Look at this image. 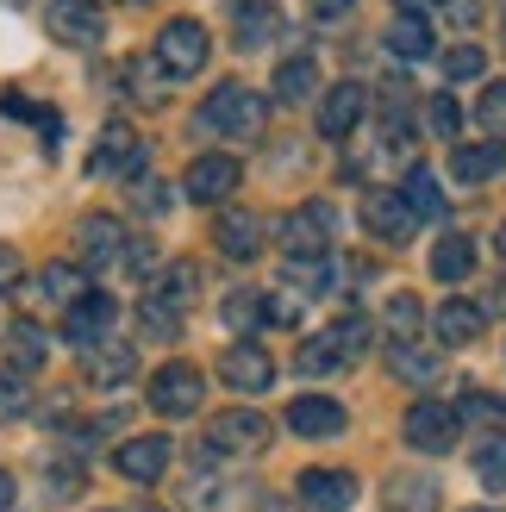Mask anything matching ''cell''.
Listing matches in <instances>:
<instances>
[{
	"label": "cell",
	"mask_w": 506,
	"mask_h": 512,
	"mask_svg": "<svg viewBox=\"0 0 506 512\" xmlns=\"http://www.w3.org/2000/svg\"><path fill=\"white\" fill-rule=\"evenodd\" d=\"M250 506H257V488L225 469H194L182 488V512H250Z\"/></svg>",
	"instance_id": "cell-5"
},
{
	"label": "cell",
	"mask_w": 506,
	"mask_h": 512,
	"mask_svg": "<svg viewBox=\"0 0 506 512\" xmlns=\"http://www.w3.org/2000/svg\"><path fill=\"white\" fill-rule=\"evenodd\" d=\"M213 244L232 256V263H250V256H263V219L244 213V207H219V219H213Z\"/></svg>",
	"instance_id": "cell-15"
},
{
	"label": "cell",
	"mask_w": 506,
	"mask_h": 512,
	"mask_svg": "<svg viewBox=\"0 0 506 512\" xmlns=\"http://www.w3.org/2000/svg\"><path fill=\"white\" fill-rule=\"evenodd\" d=\"M482 313H506V281H494V288H488V306H482Z\"/></svg>",
	"instance_id": "cell-52"
},
{
	"label": "cell",
	"mask_w": 506,
	"mask_h": 512,
	"mask_svg": "<svg viewBox=\"0 0 506 512\" xmlns=\"http://www.w3.org/2000/svg\"><path fill=\"white\" fill-rule=\"evenodd\" d=\"M138 512H163V506H138Z\"/></svg>",
	"instance_id": "cell-57"
},
{
	"label": "cell",
	"mask_w": 506,
	"mask_h": 512,
	"mask_svg": "<svg viewBox=\"0 0 506 512\" xmlns=\"http://www.w3.org/2000/svg\"><path fill=\"white\" fill-rule=\"evenodd\" d=\"M350 7H357V0H313V13H319V19H344Z\"/></svg>",
	"instance_id": "cell-49"
},
{
	"label": "cell",
	"mask_w": 506,
	"mask_h": 512,
	"mask_svg": "<svg viewBox=\"0 0 506 512\" xmlns=\"http://www.w3.org/2000/svg\"><path fill=\"white\" fill-rule=\"evenodd\" d=\"M150 57L169 69V82H188V75L207 69L213 38H207V25H200V19H163V32H157V44H150Z\"/></svg>",
	"instance_id": "cell-2"
},
{
	"label": "cell",
	"mask_w": 506,
	"mask_h": 512,
	"mask_svg": "<svg viewBox=\"0 0 506 512\" xmlns=\"http://www.w3.org/2000/svg\"><path fill=\"white\" fill-rule=\"evenodd\" d=\"M7 356H13V369H19V375H32V369H44V356H50V338H44V325H32V319H19V325L7 331Z\"/></svg>",
	"instance_id": "cell-30"
},
{
	"label": "cell",
	"mask_w": 506,
	"mask_h": 512,
	"mask_svg": "<svg viewBox=\"0 0 506 512\" xmlns=\"http://www.w3.org/2000/svg\"><path fill=\"white\" fill-rule=\"evenodd\" d=\"M113 313H119V300L113 294H82V300H69L63 306V338L75 344V350H88V344H100L113 331Z\"/></svg>",
	"instance_id": "cell-10"
},
{
	"label": "cell",
	"mask_w": 506,
	"mask_h": 512,
	"mask_svg": "<svg viewBox=\"0 0 506 512\" xmlns=\"http://www.w3.org/2000/svg\"><path fill=\"white\" fill-rule=\"evenodd\" d=\"M32 413V394H25V381L19 375H0V425H13Z\"/></svg>",
	"instance_id": "cell-43"
},
{
	"label": "cell",
	"mask_w": 506,
	"mask_h": 512,
	"mask_svg": "<svg viewBox=\"0 0 506 512\" xmlns=\"http://www.w3.org/2000/svg\"><path fill=\"white\" fill-rule=\"evenodd\" d=\"M0 7H25V0H0Z\"/></svg>",
	"instance_id": "cell-56"
},
{
	"label": "cell",
	"mask_w": 506,
	"mask_h": 512,
	"mask_svg": "<svg viewBox=\"0 0 506 512\" xmlns=\"http://www.w3.org/2000/svg\"><path fill=\"white\" fill-rule=\"evenodd\" d=\"M388 500L400 512H438V481L432 475H388Z\"/></svg>",
	"instance_id": "cell-32"
},
{
	"label": "cell",
	"mask_w": 506,
	"mask_h": 512,
	"mask_svg": "<svg viewBox=\"0 0 506 512\" xmlns=\"http://www.w3.org/2000/svg\"><path fill=\"white\" fill-rule=\"evenodd\" d=\"M425 125H432L438 138H457V125H463L457 100H450V94H432V107H425Z\"/></svg>",
	"instance_id": "cell-44"
},
{
	"label": "cell",
	"mask_w": 506,
	"mask_h": 512,
	"mask_svg": "<svg viewBox=\"0 0 506 512\" xmlns=\"http://www.w3.org/2000/svg\"><path fill=\"white\" fill-rule=\"evenodd\" d=\"M225 13H232V38H238V50H263L275 32H282V13H275V0H225Z\"/></svg>",
	"instance_id": "cell-16"
},
{
	"label": "cell",
	"mask_w": 506,
	"mask_h": 512,
	"mask_svg": "<svg viewBox=\"0 0 506 512\" xmlns=\"http://www.w3.org/2000/svg\"><path fill=\"white\" fill-rule=\"evenodd\" d=\"M138 213H144V219L169 213V182H138Z\"/></svg>",
	"instance_id": "cell-46"
},
{
	"label": "cell",
	"mask_w": 506,
	"mask_h": 512,
	"mask_svg": "<svg viewBox=\"0 0 506 512\" xmlns=\"http://www.w3.org/2000/svg\"><path fill=\"white\" fill-rule=\"evenodd\" d=\"M300 500H307L313 512H350V500H357V475H344V469H307V475H300Z\"/></svg>",
	"instance_id": "cell-18"
},
{
	"label": "cell",
	"mask_w": 506,
	"mask_h": 512,
	"mask_svg": "<svg viewBox=\"0 0 506 512\" xmlns=\"http://www.w3.org/2000/svg\"><path fill=\"white\" fill-rule=\"evenodd\" d=\"M419 325H425L419 294H394L388 300V331H394V338H419Z\"/></svg>",
	"instance_id": "cell-38"
},
{
	"label": "cell",
	"mask_w": 506,
	"mask_h": 512,
	"mask_svg": "<svg viewBox=\"0 0 506 512\" xmlns=\"http://www.w3.org/2000/svg\"><path fill=\"white\" fill-rule=\"evenodd\" d=\"M363 113H369V94H363L357 82H338L332 94H319V132H325V138H350Z\"/></svg>",
	"instance_id": "cell-17"
},
{
	"label": "cell",
	"mask_w": 506,
	"mask_h": 512,
	"mask_svg": "<svg viewBox=\"0 0 506 512\" xmlns=\"http://www.w3.org/2000/svg\"><path fill=\"white\" fill-rule=\"evenodd\" d=\"M400 200L413 207V219H444L450 213V200H444V188H438V175L432 169H407V188H400Z\"/></svg>",
	"instance_id": "cell-25"
},
{
	"label": "cell",
	"mask_w": 506,
	"mask_h": 512,
	"mask_svg": "<svg viewBox=\"0 0 506 512\" xmlns=\"http://www.w3.org/2000/svg\"><path fill=\"white\" fill-rule=\"evenodd\" d=\"M457 431H463V419H457L450 400H413L407 406V444L413 450L444 456V450H457Z\"/></svg>",
	"instance_id": "cell-8"
},
{
	"label": "cell",
	"mask_w": 506,
	"mask_h": 512,
	"mask_svg": "<svg viewBox=\"0 0 506 512\" xmlns=\"http://www.w3.org/2000/svg\"><path fill=\"white\" fill-rule=\"evenodd\" d=\"M219 313H225V325H232V331H263L269 325V300L250 294V288H238V294H225Z\"/></svg>",
	"instance_id": "cell-35"
},
{
	"label": "cell",
	"mask_w": 506,
	"mask_h": 512,
	"mask_svg": "<svg viewBox=\"0 0 506 512\" xmlns=\"http://www.w3.org/2000/svg\"><path fill=\"white\" fill-rule=\"evenodd\" d=\"M144 163H150V150H144V138L132 132V125H107V132L94 138V157H88V169L94 175H119V182H132V175H144Z\"/></svg>",
	"instance_id": "cell-7"
},
{
	"label": "cell",
	"mask_w": 506,
	"mask_h": 512,
	"mask_svg": "<svg viewBox=\"0 0 506 512\" xmlns=\"http://www.w3.org/2000/svg\"><path fill=\"white\" fill-rule=\"evenodd\" d=\"M482 69H488V50H482V44H457V50H444V75H450V82H475Z\"/></svg>",
	"instance_id": "cell-39"
},
{
	"label": "cell",
	"mask_w": 506,
	"mask_h": 512,
	"mask_svg": "<svg viewBox=\"0 0 506 512\" xmlns=\"http://www.w3.org/2000/svg\"><path fill=\"white\" fill-rule=\"evenodd\" d=\"M13 494H19V488H13V475L0 469V512H13Z\"/></svg>",
	"instance_id": "cell-53"
},
{
	"label": "cell",
	"mask_w": 506,
	"mask_h": 512,
	"mask_svg": "<svg viewBox=\"0 0 506 512\" xmlns=\"http://www.w3.org/2000/svg\"><path fill=\"white\" fill-rule=\"evenodd\" d=\"M475 119H482L488 132H500V125H506V82H488V88H482V100H475Z\"/></svg>",
	"instance_id": "cell-45"
},
{
	"label": "cell",
	"mask_w": 506,
	"mask_h": 512,
	"mask_svg": "<svg viewBox=\"0 0 506 512\" xmlns=\"http://www.w3.org/2000/svg\"><path fill=\"white\" fill-rule=\"evenodd\" d=\"M82 7H100V0H82Z\"/></svg>",
	"instance_id": "cell-58"
},
{
	"label": "cell",
	"mask_w": 506,
	"mask_h": 512,
	"mask_svg": "<svg viewBox=\"0 0 506 512\" xmlns=\"http://www.w3.org/2000/svg\"><path fill=\"white\" fill-rule=\"evenodd\" d=\"M444 13L457 19V25H475V0H444Z\"/></svg>",
	"instance_id": "cell-50"
},
{
	"label": "cell",
	"mask_w": 506,
	"mask_h": 512,
	"mask_svg": "<svg viewBox=\"0 0 506 512\" xmlns=\"http://www.w3.org/2000/svg\"><path fill=\"white\" fill-rule=\"evenodd\" d=\"M475 481H482L488 494H506V425L488 431L482 450H475Z\"/></svg>",
	"instance_id": "cell-33"
},
{
	"label": "cell",
	"mask_w": 506,
	"mask_h": 512,
	"mask_svg": "<svg viewBox=\"0 0 506 512\" xmlns=\"http://www.w3.org/2000/svg\"><path fill=\"white\" fill-rule=\"evenodd\" d=\"M269 438H275V425H269L263 413L232 406V413H219V419L207 425V444H200V456H207V463H219V456H257V450H269Z\"/></svg>",
	"instance_id": "cell-3"
},
{
	"label": "cell",
	"mask_w": 506,
	"mask_h": 512,
	"mask_svg": "<svg viewBox=\"0 0 506 512\" xmlns=\"http://www.w3.org/2000/svg\"><path fill=\"white\" fill-rule=\"evenodd\" d=\"M138 319H144L150 338H175V331H182V313H175V306H163L157 294H150V300L138 306Z\"/></svg>",
	"instance_id": "cell-41"
},
{
	"label": "cell",
	"mask_w": 506,
	"mask_h": 512,
	"mask_svg": "<svg viewBox=\"0 0 506 512\" xmlns=\"http://www.w3.org/2000/svg\"><path fill=\"white\" fill-rule=\"evenodd\" d=\"M82 369H88L94 388H119V381H132V375H138V350H132V344H113V338H100V344H88Z\"/></svg>",
	"instance_id": "cell-20"
},
{
	"label": "cell",
	"mask_w": 506,
	"mask_h": 512,
	"mask_svg": "<svg viewBox=\"0 0 506 512\" xmlns=\"http://www.w3.org/2000/svg\"><path fill=\"white\" fill-rule=\"evenodd\" d=\"M319 94V63L313 57H282L275 63V100L294 107V100H313Z\"/></svg>",
	"instance_id": "cell-24"
},
{
	"label": "cell",
	"mask_w": 506,
	"mask_h": 512,
	"mask_svg": "<svg viewBox=\"0 0 506 512\" xmlns=\"http://www.w3.org/2000/svg\"><path fill=\"white\" fill-rule=\"evenodd\" d=\"M388 50L400 63H425L438 50V32H432V19L425 13H394V25H388Z\"/></svg>",
	"instance_id": "cell-22"
},
{
	"label": "cell",
	"mask_w": 506,
	"mask_h": 512,
	"mask_svg": "<svg viewBox=\"0 0 506 512\" xmlns=\"http://www.w3.org/2000/svg\"><path fill=\"white\" fill-rule=\"evenodd\" d=\"M338 244V207L332 200H300L282 219V256H332Z\"/></svg>",
	"instance_id": "cell-4"
},
{
	"label": "cell",
	"mask_w": 506,
	"mask_h": 512,
	"mask_svg": "<svg viewBox=\"0 0 506 512\" xmlns=\"http://www.w3.org/2000/svg\"><path fill=\"white\" fill-rule=\"evenodd\" d=\"M263 119H269V100L250 94L244 82H219V88L207 94V107H200V125H207V132L238 138V144L263 138Z\"/></svg>",
	"instance_id": "cell-1"
},
{
	"label": "cell",
	"mask_w": 506,
	"mask_h": 512,
	"mask_svg": "<svg viewBox=\"0 0 506 512\" xmlns=\"http://www.w3.org/2000/svg\"><path fill=\"white\" fill-rule=\"evenodd\" d=\"M444 7V0H400V13H425V19H432Z\"/></svg>",
	"instance_id": "cell-51"
},
{
	"label": "cell",
	"mask_w": 506,
	"mask_h": 512,
	"mask_svg": "<svg viewBox=\"0 0 506 512\" xmlns=\"http://www.w3.org/2000/svg\"><path fill=\"white\" fill-rule=\"evenodd\" d=\"M282 281H288L294 294H325L338 281V263H332V256H288Z\"/></svg>",
	"instance_id": "cell-31"
},
{
	"label": "cell",
	"mask_w": 506,
	"mask_h": 512,
	"mask_svg": "<svg viewBox=\"0 0 506 512\" xmlns=\"http://www.w3.org/2000/svg\"><path fill=\"white\" fill-rule=\"evenodd\" d=\"M338 363H344V350H338L332 338H307V344L294 350V369H300V375H332Z\"/></svg>",
	"instance_id": "cell-37"
},
{
	"label": "cell",
	"mask_w": 506,
	"mask_h": 512,
	"mask_svg": "<svg viewBox=\"0 0 506 512\" xmlns=\"http://www.w3.org/2000/svg\"><path fill=\"white\" fill-rule=\"evenodd\" d=\"M288 431H300V438H338V431H344V406L325 400V394H300L288 406Z\"/></svg>",
	"instance_id": "cell-21"
},
{
	"label": "cell",
	"mask_w": 506,
	"mask_h": 512,
	"mask_svg": "<svg viewBox=\"0 0 506 512\" xmlns=\"http://www.w3.org/2000/svg\"><path fill=\"white\" fill-rule=\"evenodd\" d=\"M75 244H82V269H113L119 256H125V225L107 219V213H88L82 225H75Z\"/></svg>",
	"instance_id": "cell-13"
},
{
	"label": "cell",
	"mask_w": 506,
	"mask_h": 512,
	"mask_svg": "<svg viewBox=\"0 0 506 512\" xmlns=\"http://www.w3.org/2000/svg\"><path fill=\"white\" fill-rule=\"evenodd\" d=\"M494 244H500V256H506V225H500V238H494Z\"/></svg>",
	"instance_id": "cell-55"
},
{
	"label": "cell",
	"mask_w": 506,
	"mask_h": 512,
	"mask_svg": "<svg viewBox=\"0 0 506 512\" xmlns=\"http://www.w3.org/2000/svg\"><path fill=\"white\" fill-rule=\"evenodd\" d=\"M125 88L138 94V107H163L169 100V69L157 57H132L125 63Z\"/></svg>",
	"instance_id": "cell-29"
},
{
	"label": "cell",
	"mask_w": 506,
	"mask_h": 512,
	"mask_svg": "<svg viewBox=\"0 0 506 512\" xmlns=\"http://www.w3.org/2000/svg\"><path fill=\"white\" fill-rule=\"evenodd\" d=\"M238 175H244V169H238L232 150H207V157H194V163H188L182 194H188V200H200V207H213V200H232Z\"/></svg>",
	"instance_id": "cell-9"
},
{
	"label": "cell",
	"mask_w": 506,
	"mask_h": 512,
	"mask_svg": "<svg viewBox=\"0 0 506 512\" xmlns=\"http://www.w3.org/2000/svg\"><path fill=\"white\" fill-rule=\"evenodd\" d=\"M119 269L150 275V269H157V256H150V244H144V238H132V244H125V256H119Z\"/></svg>",
	"instance_id": "cell-47"
},
{
	"label": "cell",
	"mask_w": 506,
	"mask_h": 512,
	"mask_svg": "<svg viewBox=\"0 0 506 512\" xmlns=\"http://www.w3.org/2000/svg\"><path fill=\"white\" fill-rule=\"evenodd\" d=\"M325 338H332V344H338L344 356H357V350L369 344V319H363V313H344V319H338L332 331H325Z\"/></svg>",
	"instance_id": "cell-42"
},
{
	"label": "cell",
	"mask_w": 506,
	"mask_h": 512,
	"mask_svg": "<svg viewBox=\"0 0 506 512\" xmlns=\"http://www.w3.org/2000/svg\"><path fill=\"white\" fill-rule=\"evenodd\" d=\"M219 375H225V388H238V394H263L275 381V356L257 338H238L232 350L219 356Z\"/></svg>",
	"instance_id": "cell-11"
},
{
	"label": "cell",
	"mask_w": 506,
	"mask_h": 512,
	"mask_svg": "<svg viewBox=\"0 0 506 512\" xmlns=\"http://www.w3.org/2000/svg\"><path fill=\"white\" fill-rule=\"evenodd\" d=\"M200 400H207V375H200L194 363H163L157 375H150V406H157L163 419L200 413Z\"/></svg>",
	"instance_id": "cell-6"
},
{
	"label": "cell",
	"mask_w": 506,
	"mask_h": 512,
	"mask_svg": "<svg viewBox=\"0 0 506 512\" xmlns=\"http://www.w3.org/2000/svg\"><path fill=\"white\" fill-rule=\"evenodd\" d=\"M363 225H369L382 244H407L419 219H413V207H407L400 194H369V200H363Z\"/></svg>",
	"instance_id": "cell-19"
},
{
	"label": "cell",
	"mask_w": 506,
	"mask_h": 512,
	"mask_svg": "<svg viewBox=\"0 0 506 512\" xmlns=\"http://www.w3.org/2000/svg\"><path fill=\"white\" fill-rule=\"evenodd\" d=\"M382 356H388V369H394L400 381H419V388L438 375V350H425V344H413V338H394Z\"/></svg>",
	"instance_id": "cell-27"
},
{
	"label": "cell",
	"mask_w": 506,
	"mask_h": 512,
	"mask_svg": "<svg viewBox=\"0 0 506 512\" xmlns=\"http://www.w3.org/2000/svg\"><path fill=\"white\" fill-rule=\"evenodd\" d=\"M469 269H475V244H469V238H444V244L432 250V275H438V281H463Z\"/></svg>",
	"instance_id": "cell-36"
},
{
	"label": "cell",
	"mask_w": 506,
	"mask_h": 512,
	"mask_svg": "<svg viewBox=\"0 0 506 512\" xmlns=\"http://www.w3.org/2000/svg\"><path fill=\"white\" fill-rule=\"evenodd\" d=\"M263 512H300L294 500H263Z\"/></svg>",
	"instance_id": "cell-54"
},
{
	"label": "cell",
	"mask_w": 506,
	"mask_h": 512,
	"mask_svg": "<svg viewBox=\"0 0 506 512\" xmlns=\"http://www.w3.org/2000/svg\"><path fill=\"white\" fill-rule=\"evenodd\" d=\"M38 294H44L50 306L82 300V294H88V269H82V263H44V269H38Z\"/></svg>",
	"instance_id": "cell-26"
},
{
	"label": "cell",
	"mask_w": 506,
	"mask_h": 512,
	"mask_svg": "<svg viewBox=\"0 0 506 512\" xmlns=\"http://www.w3.org/2000/svg\"><path fill=\"white\" fill-rule=\"evenodd\" d=\"M457 419L500 425V419H506V400H500V394H482V388H469V394H463V406H457Z\"/></svg>",
	"instance_id": "cell-40"
},
{
	"label": "cell",
	"mask_w": 506,
	"mask_h": 512,
	"mask_svg": "<svg viewBox=\"0 0 506 512\" xmlns=\"http://www.w3.org/2000/svg\"><path fill=\"white\" fill-rule=\"evenodd\" d=\"M194 288H200V269H194V263H169V269L157 275V288H150V294H157L163 306H175V313H188Z\"/></svg>",
	"instance_id": "cell-34"
},
{
	"label": "cell",
	"mask_w": 506,
	"mask_h": 512,
	"mask_svg": "<svg viewBox=\"0 0 506 512\" xmlns=\"http://www.w3.org/2000/svg\"><path fill=\"white\" fill-rule=\"evenodd\" d=\"M169 456H175V444L163 438V431H144V438H125V444L113 450V469H119L125 481H163Z\"/></svg>",
	"instance_id": "cell-12"
},
{
	"label": "cell",
	"mask_w": 506,
	"mask_h": 512,
	"mask_svg": "<svg viewBox=\"0 0 506 512\" xmlns=\"http://www.w3.org/2000/svg\"><path fill=\"white\" fill-rule=\"evenodd\" d=\"M13 281H19V250L0 244V288H13Z\"/></svg>",
	"instance_id": "cell-48"
},
{
	"label": "cell",
	"mask_w": 506,
	"mask_h": 512,
	"mask_svg": "<svg viewBox=\"0 0 506 512\" xmlns=\"http://www.w3.org/2000/svg\"><path fill=\"white\" fill-rule=\"evenodd\" d=\"M482 325H488V313H482V300H444L438 306V338L457 350V344H475L482 338Z\"/></svg>",
	"instance_id": "cell-23"
},
{
	"label": "cell",
	"mask_w": 506,
	"mask_h": 512,
	"mask_svg": "<svg viewBox=\"0 0 506 512\" xmlns=\"http://www.w3.org/2000/svg\"><path fill=\"white\" fill-rule=\"evenodd\" d=\"M450 163H457V175H463L469 188H475V182H494V175L506 169V144H500V138H488V144H463Z\"/></svg>",
	"instance_id": "cell-28"
},
{
	"label": "cell",
	"mask_w": 506,
	"mask_h": 512,
	"mask_svg": "<svg viewBox=\"0 0 506 512\" xmlns=\"http://www.w3.org/2000/svg\"><path fill=\"white\" fill-rule=\"evenodd\" d=\"M44 25H50L57 44H75V50H94L100 32H107V25H100V7H82V0H50Z\"/></svg>",
	"instance_id": "cell-14"
},
{
	"label": "cell",
	"mask_w": 506,
	"mask_h": 512,
	"mask_svg": "<svg viewBox=\"0 0 506 512\" xmlns=\"http://www.w3.org/2000/svg\"><path fill=\"white\" fill-rule=\"evenodd\" d=\"M475 512H494V506H475Z\"/></svg>",
	"instance_id": "cell-59"
}]
</instances>
